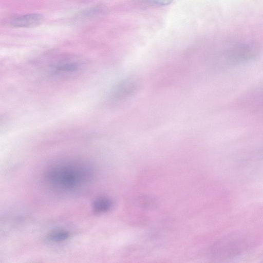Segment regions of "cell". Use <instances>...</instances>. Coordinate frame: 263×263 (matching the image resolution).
<instances>
[{
	"mask_svg": "<svg viewBox=\"0 0 263 263\" xmlns=\"http://www.w3.org/2000/svg\"><path fill=\"white\" fill-rule=\"evenodd\" d=\"M94 171L87 163L77 161L54 163L46 169L44 181L49 188L60 193H72L84 187L93 179Z\"/></svg>",
	"mask_w": 263,
	"mask_h": 263,
	"instance_id": "1",
	"label": "cell"
},
{
	"mask_svg": "<svg viewBox=\"0 0 263 263\" xmlns=\"http://www.w3.org/2000/svg\"><path fill=\"white\" fill-rule=\"evenodd\" d=\"M252 243L251 238L244 233H230L215 243L212 255L219 259H232L247 251Z\"/></svg>",
	"mask_w": 263,
	"mask_h": 263,
	"instance_id": "2",
	"label": "cell"
},
{
	"mask_svg": "<svg viewBox=\"0 0 263 263\" xmlns=\"http://www.w3.org/2000/svg\"><path fill=\"white\" fill-rule=\"evenodd\" d=\"M260 53L259 45L253 41H240L229 45L222 52L223 63L228 66H237L250 63Z\"/></svg>",
	"mask_w": 263,
	"mask_h": 263,
	"instance_id": "3",
	"label": "cell"
},
{
	"mask_svg": "<svg viewBox=\"0 0 263 263\" xmlns=\"http://www.w3.org/2000/svg\"><path fill=\"white\" fill-rule=\"evenodd\" d=\"M139 87V84L135 79H125L116 86L112 91V97L118 101L125 100L134 95Z\"/></svg>",
	"mask_w": 263,
	"mask_h": 263,
	"instance_id": "4",
	"label": "cell"
},
{
	"mask_svg": "<svg viewBox=\"0 0 263 263\" xmlns=\"http://www.w3.org/2000/svg\"><path fill=\"white\" fill-rule=\"evenodd\" d=\"M241 101L242 105L247 109L263 114V86L248 92Z\"/></svg>",
	"mask_w": 263,
	"mask_h": 263,
	"instance_id": "5",
	"label": "cell"
},
{
	"mask_svg": "<svg viewBox=\"0 0 263 263\" xmlns=\"http://www.w3.org/2000/svg\"><path fill=\"white\" fill-rule=\"evenodd\" d=\"M43 20L41 14L30 13L14 17L11 21V24L17 27H31L40 24Z\"/></svg>",
	"mask_w": 263,
	"mask_h": 263,
	"instance_id": "6",
	"label": "cell"
},
{
	"mask_svg": "<svg viewBox=\"0 0 263 263\" xmlns=\"http://www.w3.org/2000/svg\"><path fill=\"white\" fill-rule=\"evenodd\" d=\"M113 205L112 201L106 197H100L96 198L92 204L93 211L97 214H102L109 211Z\"/></svg>",
	"mask_w": 263,
	"mask_h": 263,
	"instance_id": "7",
	"label": "cell"
},
{
	"mask_svg": "<svg viewBox=\"0 0 263 263\" xmlns=\"http://www.w3.org/2000/svg\"><path fill=\"white\" fill-rule=\"evenodd\" d=\"M70 237L69 232L62 229L51 231L47 236V239L51 242H61L67 240Z\"/></svg>",
	"mask_w": 263,
	"mask_h": 263,
	"instance_id": "8",
	"label": "cell"
},
{
	"mask_svg": "<svg viewBox=\"0 0 263 263\" xmlns=\"http://www.w3.org/2000/svg\"><path fill=\"white\" fill-rule=\"evenodd\" d=\"M140 4L147 6H163L171 4L174 0H136Z\"/></svg>",
	"mask_w": 263,
	"mask_h": 263,
	"instance_id": "9",
	"label": "cell"
}]
</instances>
